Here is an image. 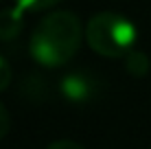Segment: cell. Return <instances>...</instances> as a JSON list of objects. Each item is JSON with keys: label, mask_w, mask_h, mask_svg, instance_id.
Here are the masks:
<instances>
[{"label": "cell", "mask_w": 151, "mask_h": 149, "mask_svg": "<svg viewBox=\"0 0 151 149\" xmlns=\"http://www.w3.org/2000/svg\"><path fill=\"white\" fill-rule=\"evenodd\" d=\"M81 44V22L70 11H53L40 20L31 33V57L46 68L64 66Z\"/></svg>", "instance_id": "6da1fadb"}, {"label": "cell", "mask_w": 151, "mask_h": 149, "mask_svg": "<svg viewBox=\"0 0 151 149\" xmlns=\"http://www.w3.org/2000/svg\"><path fill=\"white\" fill-rule=\"evenodd\" d=\"M86 40L90 48L103 57H123L134 50L136 27L132 20L118 13H96L86 27Z\"/></svg>", "instance_id": "7a4b0ae2"}, {"label": "cell", "mask_w": 151, "mask_h": 149, "mask_svg": "<svg viewBox=\"0 0 151 149\" xmlns=\"http://www.w3.org/2000/svg\"><path fill=\"white\" fill-rule=\"evenodd\" d=\"M61 94L70 103H86L94 94V79H90L83 73H70L61 79Z\"/></svg>", "instance_id": "3957f363"}, {"label": "cell", "mask_w": 151, "mask_h": 149, "mask_svg": "<svg viewBox=\"0 0 151 149\" xmlns=\"http://www.w3.org/2000/svg\"><path fill=\"white\" fill-rule=\"evenodd\" d=\"M22 22H24V13L18 7L2 9L0 11V40L9 42V40L18 37L22 31Z\"/></svg>", "instance_id": "277c9868"}, {"label": "cell", "mask_w": 151, "mask_h": 149, "mask_svg": "<svg viewBox=\"0 0 151 149\" xmlns=\"http://www.w3.org/2000/svg\"><path fill=\"white\" fill-rule=\"evenodd\" d=\"M127 73H132L134 77H145L149 73V57L140 50L127 53Z\"/></svg>", "instance_id": "5b68a950"}, {"label": "cell", "mask_w": 151, "mask_h": 149, "mask_svg": "<svg viewBox=\"0 0 151 149\" xmlns=\"http://www.w3.org/2000/svg\"><path fill=\"white\" fill-rule=\"evenodd\" d=\"M59 0H15V7L20 11H44V9H50Z\"/></svg>", "instance_id": "8992f818"}, {"label": "cell", "mask_w": 151, "mask_h": 149, "mask_svg": "<svg viewBox=\"0 0 151 149\" xmlns=\"http://www.w3.org/2000/svg\"><path fill=\"white\" fill-rule=\"evenodd\" d=\"M9 81H11V66H9L7 59L0 55V92L9 86Z\"/></svg>", "instance_id": "52a82bcc"}, {"label": "cell", "mask_w": 151, "mask_h": 149, "mask_svg": "<svg viewBox=\"0 0 151 149\" xmlns=\"http://www.w3.org/2000/svg\"><path fill=\"white\" fill-rule=\"evenodd\" d=\"M9 130H11V119H9L7 107L0 103V140H2V138L9 134Z\"/></svg>", "instance_id": "ba28073f"}, {"label": "cell", "mask_w": 151, "mask_h": 149, "mask_svg": "<svg viewBox=\"0 0 151 149\" xmlns=\"http://www.w3.org/2000/svg\"><path fill=\"white\" fill-rule=\"evenodd\" d=\"M46 149H83L79 143H72V140H55L50 143Z\"/></svg>", "instance_id": "9c48e42d"}]
</instances>
